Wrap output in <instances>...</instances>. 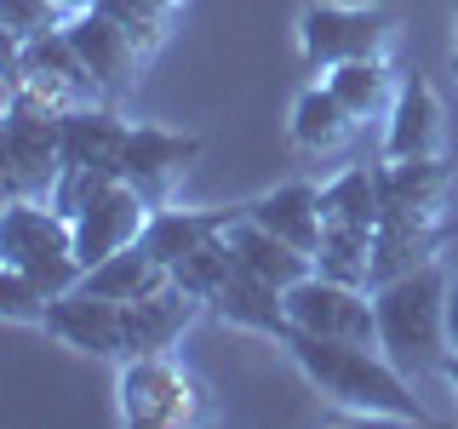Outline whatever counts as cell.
Segmentation results:
<instances>
[{
	"label": "cell",
	"instance_id": "1",
	"mask_svg": "<svg viewBox=\"0 0 458 429\" xmlns=\"http://www.w3.org/2000/svg\"><path fill=\"white\" fill-rule=\"evenodd\" d=\"M293 366L310 378L315 395H327L338 412L355 418H395V424H424V400L412 395L401 372L378 343H344V338H315V332H286L281 343Z\"/></svg>",
	"mask_w": 458,
	"mask_h": 429
},
{
	"label": "cell",
	"instance_id": "2",
	"mask_svg": "<svg viewBox=\"0 0 458 429\" xmlns=\"http://www.w3.org/2000/svg\"><path fill=\"white\" fill-rule=\"evenodd\" d=\"M447 286H453V275L441 269V257L372 286L378 349L390 355L401 372H429V366L441 372V361L453 355V343H447Z\"/></svg>",
	"mask_w": 458,
	"mask_h": 429
},
{
	"label": "cell",
	"instance_id": "3",
	"mask_svg": "<svg viewBox=\"0 0 458 429\" xmlns=\"http://www.w3.org/2000/svg\"><path fill=\"white\" fill-rule=\"evenodd\" d=\"M114 400H121L126 429H190L218 418L212 390L172 355H126L121 378H114Z\"/></svg>",
	"mask_w": 458,
	"mask_h": 429
},
{
	"label": "cell",
	"instance_id": "4",
	"mask_svg": "<svg viewBox=\"0 0 458 429\" xmlns=\"http://www.w3.org/2000/svg\"><path fill=\"white\" fill-rule=\"evenodd\" d=\"M0 264L35 275L52 298L75 292L86 281V264L75 257V218L57 212L52 200H6V212H0Z\"/></svg>",
	"mask_w": 458,
	"mask_h": 429
},
{
	"label": "cell",
	"instance_id": "5",
	"mask_svg": "<svg viewBox=\"0 0 458 429\" xmlns=\"http://www.w3.org/2000/svg\"><path fill=\"white\" fill-rule=\"evenodd\" d=\"M0 166H6V200H52L64 178V109L40 104L35 92H6Z\"/></svg>",
	"mask_w": 458,
	"mask_h": 429
},
{
	"label": "cell",
	"instance_id": "6",
	"mask_svg": "<svg viewBox=\"0 0 458 429\" xmlns=\"http://www.w3.org/2000/svg\"><path fill=\"white\" fill-rule=\"evenodd\" d=\"M395 40L390 6H344V0H315L298 18V52L310 69H338L350 57H384Z\"/></svg>",
	"mask_w": 458,
	"mask_h": 429
},
{
	"label": "cell",
	"instance_id": "7",
	"mask_svg": "<svg viewBox=\"0 0 458 429\" xmlns=\"http://www.w3.org/2000/svg\"><path fill=\"white\" fill-rule=\"evenodd\" d=\"M286 315L293 332L315 338H344V343H378V315H372L367 286H344L321 269H310L298 286H286Z\"/></svg>",
	"mask_w": 458,
	"mask_h": 429
},
{
	"label": "cell",
	"instance_id": "8",
	"mask_svg": "<svg viewBox=\"0 0 458 429\" xmlns=\"http://www.w3.org/2000/svg\"><path fill=\"white\" fill-rule=\"evenodd\" d=\"M40 326H47L64 349H81V355H92V361H126V304L98 298L92 286H75V292L52 298Z\"/></svg>",
	"mask_w": 458,
	"mask_h": 429
},
{
	"label": "cell",
	"instance_id": "9",
	"mask_svg": "<svg viewBox=\"0 0 458 429\" xmlns=\"http://www.w3.org/2000/svg\"><path fill=\"white\" fill-rule=\"evenodd\" d=\"M200 161V138L195 132H166V126H132L121 149V178L149 200V206H166L172 189L190 178V166Z\"/></svg>",
	"mask_w": 458,
	"mask_h": 429
},
{
	"label": "cell",
	"instance_id": "10",
	"mask_svg": "<svg viewBox=\"0 0 458 429\" xmlns=\"http://www.w3.org/2000/svg\"><path fill=\"white\" fill-rule=\"evenodd\" d=\"M155 206L143 200L126 178H114L104 195H92L86 206L75 212V257L86 269L104 264V257H114L121 247H132V240H143V229H149Z\"/></svg>",
	"mask_w": 458,
	"mask_h": 429
},
{
	"label": "cell",
	"instance_id": "11",
	"mask_svg": "<svg viewBox=\"0 0 458 429\" xmlns=\"http://www.w3.org/2000/svg\"><path fill=\"white\" fill-rule=\"evenodd\" d=\"M447 143V114H441V97L419 69H407L384 109V161H419V155H441Z\"/></svg>",
	"mask_w": 458,
	"mask_h": 429
},
{
	"label": "cell",
	"instance_id": "12",
	"mask_svg": "<svg viewBox=\"0 0 458 429\" xmlns=\"http://www.w3.org/2000/svg\"><path fill=\"white\" fill-rule=\"evenodd\" d=\"M64 29H69V40H75V52L86 57V69L98 75V86H104L109 104H114V97H126V92L138 86V69L149 63V57L138 52V40L126 35V29L114 23L104 6L75 12V18H69Z\"/></svg>",
	"mask_w": 458,
	"mask_h": 429
},
{
	"label": "cell",
	"instance_id": "13",
	"mask_svg": "<svg viewBox=\"0 0 458 429\" xmlns=\"http://www.w3.org/2000/svg\"><path fill=\"white\" fill-rule=\"evenodd\" d=\"M447 247V212H384L372 229V286L436 264Z\"/></svg>",
	"mask_w": 458,
	"mask_h": 429
},
{
	"label": "cell",
	"instance_id": "14",
	"mask_svg": "<svg viewBox=\"0 0 458 429\" xmlns=\"http://www.w3.org/2000/svg\"><path fill=\"white\" fill-rule=\"evenodd\" d=\"M200 298H190L178 281H166L161 292L126 304V355H172L183 343V332L200 321Z\"/></svg>",
	"mask_w": 458,
	"mask_h": 429
},
{
	"label": "cell",
	"instance_id": "15",
	"mask_svg": "<svg viewBox=\"0 0 458 429\" xmlns=\"http://www.w3.org/2000/svg\"><path fill=\"white\" fill-rule=\"evenodd\" d=\"M218 321L229 326H247V332H264V338H276L286 343V332H293V315H286V292L276 281H264V275H252V269H235V275L224 281V292L207 304Z\"/></svg>",
	"mask_w": 458,
	"mask_h": 429
},
{
	"label": "cell",
	"instance_id": "16",
	"mask_svg": "<svg viewBox=\"0 0 458 429\" xmlns=\"http://www.w3.org/2000/svg\"><path fill=\"white\" fill-rule=\"evenodd\" d=\"M247 206H155V218L149 229H143V247H149L161 264L172 269L178 257H190L195 247H207V240H218L229 223L241 218Z\"/></svg>",
	"mask_w": 458,
	"mask_h": 429
},
{
	"label": "cell",
	"instance_id": "17",
	"mask_svg": "<svg viewBox=\"0 0 458 429\" xmlns=\"http://www.w3.org/2000/svg\"><path fill=\"white\" fill-rule=\"evenodd\" d=\"M132 138V121H121L114 104H81L64 114V172L81 166H121V149Z\"/></svg>",
	"mask_w": 458,
	"mask_h": 429
},
{
	"label": "cell",
	"instance_id": "18",
	"mask_svg": "<svg viewBox=\"0 0 458 429\" xmlns=\"http://www.w3.org/2000/svg\"><path fill=\"white\" fill-rule=\"evenodd\" d=\"M247 218L252 223H264V229H276L281 240H293V247H304L315 257V247H321V189L315 183H281V189H269V195H258L247 200Z\"/></svg>",
	"mask_w": 458,
	"mask_h": 429
},
{
	"label": "cell",
	"instance_id": "19",
	"mask_svg": "<svg viewBox=\"0 0 458 429\" xmlns=\"http://www.w3.org/2000/svg\"><path fill=\"white\" fill-rule=\"evenodd\" d=\"M229 247H235L241 257V269H252V275H264V281H276L281 292L286 286H298L315 269V257L304 247H293V240H281L276 229H264V223H252L247 212H241L235 223H229Z\"/></svg>",
	"mask_w": 458,
	"mask_h": 429
},
{
	"label": "cell",
	"instance_id": "20",
	"mask_svg": "<svg viewBox=\"0 0 458 429\" xmlns=\"http://www.w3.org/2000/svg\"><path fill=\"white\" fill-rule=\"evenodd\" d=\"M384 212H447L453 172L441 155H419V161H384L378 166Z\"/></svg>",
	"mask_w": 458,
	"mask_h": 429
},
{
	"label": "cell",
	"instance_id": "21",
	"mask_svg": "<svg viewBox=\"0 0 458 429\" xmlns=\"http://www.w3.org/2000/svg\"><path fill=\"white\" fill-rule=\"evenodd\" d=\"M166 281H172V269L149 247H143V240H132V247H121L114 257H104V264L86 269L81 286H92L98 298H114V304H138V298L161 292Z\"/></svg>",
	"mask_w": 458,
	"mask_h": 429
},
{
	"label": "cell",
	"instance_id": "22",
	"mask_svg": "<svg viewBox=\"0 0 458 429\" xmlns=\"http://www.w3.org/2000/svg\"><path fill=\"white\" fill-rule=\"evenodd\" d=\"M350 132H355V114L338 104V92L327 80L298 92V104H293V143L304 155H333V149H344Z\"/></svg>",
	"mask_w": 458,
	"mask_h": 429
},
{
	"label": "cell",
	"instance_id": "23",
	"mask_svg": "<svg viewBox=\"0 0 458 429\" xmlns=\"http://www.w3.org/2000/svg\"><path fill=\"white\" fill-rule=\"evenodd\" d=\"M327 86L338 92V104L350 109L355 121H372V114L390 109V97H395L401 75L390 69V57H350V63L327 69Z\"/></svg>",
	"mask_w": 458,
	"mask_h": 429
},
{
	"label": "cell",
	"instance_id": "24",
	"mask_svg": "<svg viewBox=\"0 0 458 429\" xmlns=\"http://www.w3.org/2000/svg\"><path fill=\"white\" fill-rule=\"evenodd\" d=\"M321 218L327 223H355V229H378L384 218V189H378V166H350L321 189Z\"/></svg>",
	"mask_w": 458,
	"mask_h": 429
},
{
	"label": "cell",
	"instance_id": "25",
	"mask_svg": "<svg viewBox=\"0 0 458 429\" xmlns=\"http://www.w3.org/2000/svg\"><path fill=\"white\" fill-rule=\"evenodd\" d=\"M315 269L333 275V281H344V286H367V292H372V229L327 223L321 247H315Z\"/></svg>",
	"mask_w": 458,
	"mask_h": 429
},
{
	"label": "cell",
	"instance_id": "26",
	"mask_svg": "<svg viewBox=\"0 0 458 429\" xmlns=\"http://www.w3.org/2000/svg\"><path fill=\"white\" fill-rule=\"evenodd\" d=\"M235 269H241V257H235V247H229V229H224L218 240H207V247H195L190 257H178V264H172V281H178L190 298H200V304H212Z\"/></svg>",
	"mask_w": 458,
	"mask_h": 429
},
{
	"label": "cell",
	"instance_id": "27",
	"mask_svg": "<svg viewBox=\"0 0 458 429\" xmlns=\"http://www.w3.org/2000/svg\"><path fill=\"white\" fill-rule=\"evenodd\" d=\"M98 6H104L109 18L138 40V52H143V57H155V52L166 46L172 18L183 12V0H98Z\"/></svg>",
	"mask_w": 458,
	"mask_h": 429
},
{
	"label": "cell",
	"instance_id": "28",
	"mask_svg": "<svg viewBox=\"0 0 458 429\" xmlns=\"http://www.w3.org/2000/svg\"><path fill=\"white\" fill-rule=\"evenodd\" d=\"M47 304H52V292H47L35 275H23V269H6V264H0V315H6V321L40 326V321H47Z\"/></svg>",
	"mask_w": 458,
	"mask_h": 429
},
{
	"label": "cell",
	"instance_id": "29",
	"mask_svg": "<svg viewBox=\"0 0 458 429\" xmlns=\"http://www.w3.org/2000/svg\"><path fill=\"white\" fill-rule=\"evenodd\" d=\"M0 18H6V40L29 46V40H40V35H52V29H64L69 12L52 6V0H0Z\"/></svg>",
	"mask_w": 458,
	"mask_h": 429
},
{
	"label": "cell",
	"instance_id": "30",
	"mask_svg": "<svg viewBox=\"0 0 458 429\" xmlns=\"http://www.w3.org/2000/svg\"><path fill=\"white\" fill-rule=\"evenodd\" d=\"M447 343L458 349V275H453V286H447Z\"/></svg>",
	"mask_w": 458,
	"mask_h": 429
},
{
	"label": "cell",
	"instance_id": "31",
	"mask_svg": "<svg viewBox=\"0 0 458 429\" xmlns=\"http://www.w3.org/2000/svg\"><path fill=\"white\" fill-rule=\"evenodd\" d=\"M441 378H447V383H453V395H458V349L447 355V361H441Z\"/></svg>",
	"mask_w": 458,
	"mask_h": 429
},
{
	"label": "cell",
	"instance_id": "32",
	"mask_svg": "<svg viewBox=\"0 0 458 429\" xmlns=\"http://www.w3.org/2000/svg\"><path fill=\"white\" fill-rule=\"evenodd\" d=\"M52 6H64V12H69V18H75V12H92V6H98V0H52Z\"/></svg>",
	"mask_w": 458,
	"mask_h": 429
},
{
	"label": "cell",
	"instance_id": "33",
	"mask_svg": "<svg viewBox=\"0 0 458 429\" xmlns=\"http://www.w3.org/2000/svg\"><path fill=\"white\" fill-rule=\"evenodd\" d=\"M453 75H458V35H453Z\"/></svg>",
	"mask_w": 458,
	"mask_h": 429
}]
</instances>
